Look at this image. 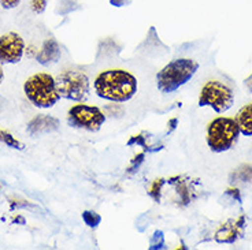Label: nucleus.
<instances>
[{"mask_svg": "<svg viewBox=\"0 0 252 250\" xmlns=\"http://www.w3.org/2000/svg\"><path fill=\"white\" fill-rule=\"evenodd\" d=\"M94 85L99 97L115 103H125L137 93L136 77L122 69L101 71L94 78Z\"/></svg>", "mask_w": 252, "mask_h": 250, "instance_id": "nucleus-1", "label": "nucleus"}, {"mask_svg": "<svg viewBox=\"0 0 252 250\" xmlns=\"http://www.w3.org/2000/svg\"><path fill=\"white\" fill-rule=\"evenodd\" d=\"M199 70V63L193 59H176L157 74V86L163 94L174 93L185 85Z\"/></svg>", "mask_w": 252, "mask_h": 250, "instance_id": "nucleus-2", "label": "nucleus"}, {"mask_svg": "<svg viewBox=\"0 0 252 250\" xmlns=\"http://www.w3.org/2000/svg\"><path fill=\"white\" fill-rule=\"evenodd\" d=\"M26 97L38 108H51L59 100L55 78L48 73H37L28 78L24 85Z\"/></svg>", "mask_w": 252, "mask_h": 250, "instance_id": "nucleus-3", "label": "nucleus"}, {"mask_svg": "<svg viewBox=\"0 0 252 250\" xmlns=\"http://www.w3.org/2000/svg\"><path fill=\"white\" fill-rule=\"evenodd\" d=\"M239 125L234 118H215L207 129V144L213 152H225L230 149L239 137Z\"/></svg>", "mask_w": 252, "mask_h": 250, "instance_id": "nucleus-4", "label": "nucleus"}, {"mask_svg": "<svg viewBox=\"0 0 252 250\" xmlns=\"http://www.w3.org/2000/svg\"><path fill=\"white\" fill-rule=\"evenodd\" d=\"M58 93L63 99L73 101H82L89 93L88 75L77 70H64L55 77Z\"/></svg>", "mask_w": 252, "mask_h": 250, "instance_id": "nucleus-5", "label": "nucleus"}, {"mask_svg": "<svg viewBox=\"0 0 252 250\" xmlns=\"http://www.w3.org/2000/svg\"><path fill=\"white\" fill-rule=\"evenodd\" d=\"M233 103V90L220 81H208L199 96V106L211 107L217 112H225L232 108Z\"/></svg>", "mask_w": 252, "mask_h": 250, "instance_id": "nucleus-6", "label": "nucleus"}, {"mask_svg": "<svg viewBox=\"0 0 252 250\" xmlns=\"http://www.w3.org/2000/svg\"><path fill=\"white\" fill-rule=\"evenodd\" d=\"M106 122V115L99 107L76 104L67 112V123L74 129H84L87 132L96 133Z\"/></svg>", "mask_w": 252, "mask_h": 250, "instance_id": "nucleus-7", "label": "nucleus"}, {"mask_svg": "<svg viewBox=\"0 0 252 250\" xmlns=\"http://www.w3.org/2000/svg\"><path fill=\"white\" fill-rule=\"evenodd\" d=\"M25 51V41L18 33H6L0 37V63H18Z\"/></svg>", "mask_w": 252, "mask_h": 250, "instance_id": "nucleus-8", "label": "nucleus"}, {"mask_svg": "<svg viewBox=\"0 0 252 250\" xmlns=\"http://www.w3.org/2000/svg\"><path fill=\"white\" fill-rule=\"evenodd\" d=\"M61 126L59 119L50 116V115H37L28 123V133L31 136H40L47 133L57 132Z\"/></svg>", "mask_w": 252, "mask_h": 250, "instance_id": "nucleus-9", "label": "nucleus"}, {"mask_svg": "<svg viewBox=\"0 0 252 250\" xmlns=\"http://www.w3.org/2000/svg\"><path fill=\"white\" fill-rule=\"evenodd\" d=\"M61 57V47L55 38L45 40L41 50L37 54V62L43 66H48L51 63H57Z\"/></svg>", "mask_w": 252, "mask_h": 250, "instance_id": "nucleus-10", "label": "nucleus"}, {"mask_svg": "<svg viewBox=\"0 0 252 250\" xmlns=\"http://www.w3.org/2000/svg\"><path fill=\"white\" fill-rule=\"evenodd\" d=\"M236 120L239 125L240 133H243L244 136H252V103L240 110Z\"/></svg>", "mask_w": 252, "mask_h": 250, "instance_id": "nucleus-11", "label": "nucleus"}, {"mask_svg": "<svg viewBox=\"0 0 252 250\" xmlns=\"http://www.w3.org/2000/svg\"><path fill=\"white\" fill-rule=\"evenodd\" d=\"M0 142H3V144H6L7 146L14 148V149L22 150L25 148V145L22 144L21 141H18L17 138L13 137V134H10V133L3 130V129H0Z\"/></svg>", "mask_w": 252, "mask_h": 250, "instance_id": "nucleus-12", "label": "nucleus"}, {"mask_svg": "<svg viewBox=\"0 0 252 250\" xmlns=\"http://www.w3.org/2000/svg\"><path fill=\"white\" fill-rule=\"evenodd\" d=\"M82 220L85 222V224L91 227V228H96L97 225L100 224L101 216L99 213L92 212V211H85L82 213Z\"/></svg>", "mask_w": 252, "mask_h": 250, "instance_id": "nucleus-13", "label": "nucleus"}, {"mask_svg": "<svg viewBox=\"0 0 252 250\" xmlns=\"http://www.w3.org/2000/svg\"><path fill=\"white\" fill-rule=\"evenodd\" d=\"M164 248V237L162 231H155V234L151 238V246L150 249L157 250V249H163Z\"/></svg>", "mask_w": 252, "mask_h": 250, "instance_id": "nucleus-14", "label": "nucleus"}, {"mask_svg": "<svg viewBox=\"0 0 252 250\" xmlns=\"http://www.w3.org/2000/svg\"><path fill=\"white\" fill-rule=\"evenodd\" d=\"M163 183V179H157V181L152 183L151 189H150V195H151L152 198L157 201V202H159V200H160V188H162Z\"/></svg>", "mask_w": 252, "mask_h": 250, "instance_id": "nucleus-15", "label": "nucleus"}, {"mask_svg": "<svg viewBox=\"0 0 252 250\" xmlns=\"http://www.w3.org/2000/svg\"><path fill=\"white\" fill-rule=\"evenodd\" d=\"M31 7L34 14H43L47 8V0H32Z\"/></svg>", "mask_w": 252, "mask_h": 250, "instance_id": "nucleus-16", "label": "nucleus"}, {"mask_svg": "<svg viewBox=\"0 0 252 250\" xmlns=\"http://www.w3.org/2000/svg\"><path fill=\"white\" fill-rule=\"evenodd\" d=\"M21 4V0H0V6L6 10H11Z\"/></svg>", "mask_w": 252, "mask_h": 250, "instance_id": "nucleus-17", "label": "nucleus"}, {"mask_svg": "<svg viewBox=\"0 0 252 250\" xmlns=\"http://www.w3.org/2000/svg\"><path fill=\"white\" fill-rule=\"evenodd\" d=\"M132 0H110V4L114 7H125L129 6Z\"/></svg>", "mask_w": 252, "mask_h": 250, "instance_id": "nucleus-18", "label": "nucleus"}, {"mask_svg": "<svg viewBox=\"0 0 252 250\" xmlns=\"http://www.w3.org/2000/svg\"><path fill=\"white\" fill-rule=\"evenodd\" d=\"M246 86L250 92H252V74L246 80Z\"/></svg>", "mask_w": 252, "mask_h": 250, "instance_id": "nucleus-19", "label": "nucleus"}, {"mask_svg": "<svg viewBox=\"0 0 252 250\" xmlns=\"http://www.w3.org/2000/svg\"><path fill=\"white\" fill-rule=\"evenodd\" d=\"M1 80H3V70L0 67V82H1Z\"/></svg>", "mask_w": 252, "mask_h": 250, "instance_id": "nucleus-20", "label": "nucleus"}]
</instances>
